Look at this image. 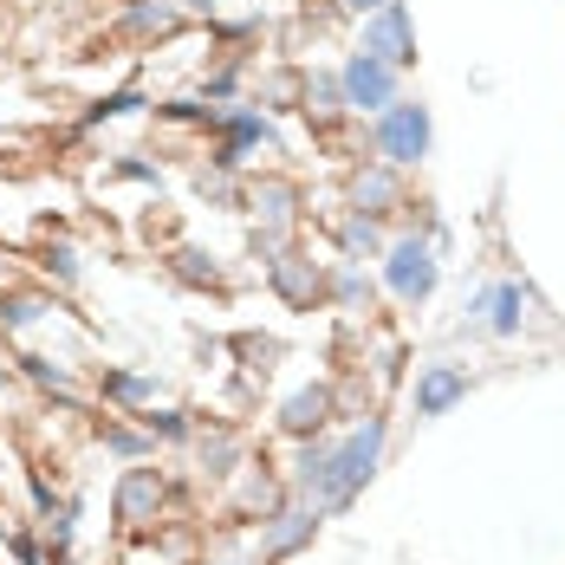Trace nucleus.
Masks as SVG:
<instances>
[{
    "label": "nucleus",
    "instance_id": "obj_1",
    "mask_svg": "<svg viewBox=\"0 0 565 565\" xmlns=\"http://www.w3.org/2000/svg\"><path fill=\"white\" fill-rule=\"evenodd\" d=\"M384 443H391V423L384 416H364L351 436H312V443H299V461H292V494L306 501V508L319 513H344L371 481H377V461H384Z\"/></svg>",
    "mask_w": 565,
    "mask_h": 565
},
{
    "label": "nucleus",
    "instance_id": "obj_2",
    "mask_svg": "<svg viewBox=\"0 0 565 565\" xmlns=\"http://www.w3.org/2000/svg\"><path fill=\"white\" fill-rule=\"evenodd\" d=\"M429 143H436V117H429L423 98H391L384 111L371 117V150L391 170H416L429 157Z\"/></svg>",
    "mask_w": 565,
    "mask_h": 565
},
{
    "label": "nucleus",
    "instance_id": "obj_3",
    "mask_svg": "<svg viewBox=\"0 0 565 565\" xmlns=\"http://www.w3.org/2000/svg\"><path fill=\"white\" fill-rule=\"evenodd\" d=\"M443 280V260H436V241H423V234H403L384 247V286H391V299L403 306H423L429 292Z\"/></svg>",
    "mask_w": 565,
    "mask_h": 565
},
{
    "label": "nucleus",
    "instance_id": "obj_4",
    "mask_svg": "<svg viewBox=\"0 0 565 565\" xmlns=\"http://www.w3.org/2000/svg\"><path fill=\"white\" fill-rule=\"evenodd\" d=\"M339 92H344V111L351 117H377L391 98H403V72L371 53H351L339 65Z\"/></svg>",
    "mask_w": 565,
    "mask_h": 565
},
{
    "label": "nucleus",
    "instance_id": "obj_5",
    "mask_svg": "<svg viewBox=\"0 0 565 565\" xmlns=\"http://www.w3.org/2000/svg\"><path fill=\"white\" fill-rule=\"evenodd\" d=\"M163 501H170V481H163V468H150V461H130V468L117 475V488H111V520L124 526V533H143V526L163 513Z\"/></svg>",
    "mask_w": 565,
    "mask_h": 565
},
{
    "label": "nucleus",
    "instance_id": "obj_6",
    "mask_svg": "<svg viewBox=\"0 0 565 565\" xmlns=\"http://www.w3.org/2000/svg\"><path fill=\"white\" fill-rule=\"evenodd\" d=\"M267 254V286L280 292L292 312H312V306H326V267L312 260V254H299V247H260Z\"/></svg>",
    "mask_w": 565,
    "mask_h": 565
},
{
    "label": "nucleus",
    "instance_id": "obj_7",
    "mask_svg": "<svg viewBox=\"0 0 565 565\" xmlns=\"http://www.w3.org/2000/svg\"><path fill=\"white\" fill-rule=\"evenodd\" d=\"M358 53L384 58V65H396V72H409V65H416V20H409V7H403V0L377 7V13H364Z\"/></svg>",
    "mask_w": 565,
    "mask_h": 565
},
{
    "label": "nucleus",
    "instance_id": "obj_8",
    "mask_svg": "<svg viewBox=\"0 0 565 565\" xmlns=\"http://www.w3.org/2000/svg\"><path fill=\"white\" fill-rule=\"evenodd\" d=\"M299 182L292 175H254V189H247V209H254V222H260V247H280L286 234L299 227Z\"/></svg>",
    "mask_w": 565,
    "mask_h": 565
},
{
    "label": "nucleus",
    "instance_id": "obj_9",
    "mask_svg": "<svg viewBox=\"0 0 565 565\" xmlns=\"http://www.w3.org/2000/svg\"><path fill=\"white\" fill-rule=\"evenodd\" d=\"M319 520L326 513L306 508V501H280V508L260 520V565H280L292 553H306L312 540H319Z\"/></svg>",
    "mask_w": 565,
    "mask_h": 565
},
{
    "label": "nucleus",
    "instance_id": "obj_10",
    "mask_svg": "<svg viewBox=\"0 0 565 565\" xmlns=\"http://www.w3.org/2000/svg\"><path fill=\"white\" fill-rule=\"evenodd\" d=\"M526 286L520 280H494L488 292H475L468 299V326L475 332H488V339H520V326H526Z\"/></svg>",
    "mask_w": 565,
    "mask_h": 565
},
{
    "label": "nucleus",
    "instance_id": "obj_11",
    "mask_svg": "<svg viewBox=\"0 0 565 565\" xmlns=\"http://www.w3.org/2000/svg\"><path fill=\"white\" fill-rule=\"evenodd\" d=\"M351 209L358 215H371V222H384V215H396V209H409V195H403V170H391V163H358L351 170Z\"/></svg>",
    "mask_w": 565,
    "mask_h": 565
},
{
    "label": "nucleus",
    "instance_id": "obj_12",
    "mask_svg": "<svg viewBox=\"0 0 565 565\" xmlns=\"http://www.w3.org/2000/svg\"><path fill=\"white\" fill-rule=\"evenodd\" d=\"M339 416V391L332 384H306V391H292L280 403V429L292 443H312V436H326V423Z\"/></svg>",
    "mask_w": 565,
    "mask_h": 565
},
{
    "label": "nucleus",
    "instance_id": "obj_13",
    "mask_svg": "<svg viewBox=\"0 0 565 565\" xmlns=\"http://www.w3.org/2000/svg\"><path fill=\"white\" fill-rule=\"evenodd\" d=\"M468 391H475V377L461 364H423L416 371V416L436 423V416H449L455 403H468Z\"/></svg>",
    "mask_w": 565,
    "mask_h": 565
},
{
    "label": "nucleus",
    "instance_id": "obj_14",
    "mask_svg": "<svg viewBox=\"0 0 565 565\" xmlns=\"http://www.w3.org/2000/svg\"><path fill=\"white\" fill-rule=\"evenodd\" d=\"M299 111H306V124L312 130H339L344 117V92H339V72H306L299 78Z\"/></svg>",
    "mask_w": 565,
    "mask_h": 565
},
{
    "label": "nucleus",
    "instance_id": "obj_15",
    "mask_svg": "<svg viewBox=\"0 0 565 565\" xmlns=\"http://www.w3.org/2000/svg\"><path fill=\"white\" fill-rule=\"evenodd\" d=\"M124 33L130 40H175L182 33V0H137V7H124Z\"/></svg>",
    "mask_w": 565,
    "mask_h": 565
},
{
    "label": "nucleus",
    "instance_id": "obj_16",
    "mask_svg": "<svg viewBox=\"0 0 565 565\" xmlns=\"http://www.w3.org/2000/svg\"><path fill=\"white\" fill-rule=\"evenodd\" d=\"M332 234H339V254L344 260H384V227L371 222V215H358V209H344L339 222H332Z\"/></svg>",
    "mask_w": 565,
    "mask_h": 565
},
{
    "label": "nucleus",
    "instance_id": "obj_17",
    "mask_svg": "<svg viewBox=\"0 0 565 565\" xmlns=\"http://www.w3.org/2000/svg\"><path fill=\"white\" fill-rule=\"evenodd\" d=\"M326 299L339 312H371V274H364V260H332L326 267Z\"/></svg>",
    "mask_w": 565,
    "mask_h": 565
},
{
    "label": "nucleus",
    "instance_id": "obj_18",
    "mask_svg": "<svg viewBox=\"0 0 565 565\" xmlns=\"http://www.w3.org/2000/svg\"><path fill=\"white\" fill-rule=\"evenodd\" d=\"M98 396H105V403H117V409H137V416H143V409L157 403V377H143V371H111V364H105Z\"/></svg>",
    "mask_w": 565,
    "mask_h": 565
},
{
    "label": "nucleus",
    "instance_id": "obj_19",
    "mask_svg": "<svg viewBox=\"0 0 565 565\" xmlns=\"http://www.w3.org/2000/svg\"><path fill=\"white\" fill-rule=\"evenodd\" d=\"M53 312L46 292H0V332H33Z\"/></svg>",
    "mask_w": 565,
    "mask_h": 565
},
{
    "label": "nucleus",
    "instance_id": "obj_20",
    "mask_svg": "<svg viewBox=\"0 0 565 565\" xmlns=\"http://www.w3.org/2000/svg\"><path fill=\"white\" fill-rule=\"evenodd\" d=\"M20 364H26V377H33L40 391H53L58 403H65V409H85V396L72 391V371H65V364H53V358H33V351H26Z\"/></svg>",
    "mask_w": 565,
    "mask_h": 565
},
{
    "label": "nucleus",
    "instance_id": "obj_21",
    "mask_svg": "<svg viewBox=\"0 0 565 565\" xmlns=\"http://www.w3.org/2000/svg\"><path fill=\"white\" fill-rule=\"evenodd\" d=\"M170 274L182 286H222V260H215V254H202V247H175Z\"/></svg>",
    "mask_w": 565,
    "mask_h": 565
},
{
    "label": "nucleus",
    "instance_id": "obj_22",
    "mask_svg": "<svg viewBox=\"0 0 565 565\" xmlns=\"http://www.w3.org/2000/svg\"><path fill=\"white\" fill-rule=\"evenodd\" d=\"M98 443L111 455H124V461H150V455H157L150 429H124V423H98Z\"/></svg>",
    "mask_w": 565,
    "mask_h": 565
},
{
    "label": "nucleus",
    "instance_id": "obj_23",
    "mask_svg": "<svg viewBox=\"0 0 565 565\" xmlns=\"http://www.w3.org/2000/svg\"><path fill=\"white\" fill-rule=\"evenodd\" d=\"M143 429H150V443H195V423H189V409H143Z\"/></svg>",
    "mask_w": 565,
    "mask_h": 565
},
{
    "label": "nucleus",
    "instance_id": "obj_24",
    "mask_svg": "<svg viewBox=\"0 0 565 565\" xmlns=\"http://www.w3.org/2000/svg\"><path fill=\"white\" fill-rule=\"evenodd\" d=\"M40 267H46V274H53L58 286H78V280H85V267H78V247H72V241H46Z\"/></svg>",
    "mask_w": 565,
    "mask_h": 565
},
{
    "label": "nucleus",
    "instance_id": "obj_25",
    "mask_svg": "<svg viewBox=\"0 0 565 565\" xmlns=\"http://www.w3.org/2000/svg\"><path fill=\"white\" fill-rule=\"evenodd\" d=\"M234 461H241V443L234 436H202V475H234Z\"/></svg>",
    "mask_w": 565,
    "mask_h": 565
},
{
    "label": "nucleus",
    "instance_id": "obj_26",
    "mask_svg": "<svg viewBox=\"0 0 565 565\" xmlns=\"http://www.w3.org/2000/svg\"><path fill=\"white\" fill-rule=\"evenodd\" d=\"M143 105V92H117V98H105V105H92V124H105V117H124Z\"/></svg>",
    "mask_w": 565,
    "mask_h": 565
},
{
    "label": "nucleus",
    "instance_id": "obj_27",
    "mask_svg": "<svg viewBox=\"0 0 565 565\" xmlns=\"http://www.w3.org/2000/svg\"><path fill=\"white\" fill-rule=\"evenodd\" d=\"M111 175H124V182H163V175L150 170V163H137V157H124V163H111Z\"/></svg>",
    "mask_w": 565,
    "mask_h": 565
},
{
    "label": "nucleus",
    "instance_id": "obj_28",
    "mask_svg": "<svg viewBox=\"0 0 565 565\" xmlns=\"http://www.w3.org/2000/svg\"><path fill=\"white\" fill-rule=\"evenodd\" d=\"M7 546H13V559H20V565H46V559H40V546H33V533H13Z\"/></svg>",
    "mask_w": 565,
    "mask_h": 565
},
{
    "label": "nucleus",
    "instance_id": "obj_29",
    "mask_svg": "<svg viewBox=\"0 0 565 565\" xmlns=\"http://www.w3.org/2000/svg\"><path fill=\"white\" fill-rule=\"evenodd\" d=\"M344 7H351V13L364 20V13H377V7H391V0H344Z\"/></svg>",
    "mask_w": 565,
    "mask_h": 565
},
{
    "label": "nucleus",
    "instance_id": "obj_30",
    "mask_svg": "<svg viewBox=\"0 0 565 565\" xmlns=\"http://www.w3.org/2000/svg\"><path fill=\"white\" fill-rule=\"evenodd\" d=\"M222 565H260V559H222Z\"/></svg>",
    "mask_w": 565,
    "mask_h": 565
}]
</instances>
